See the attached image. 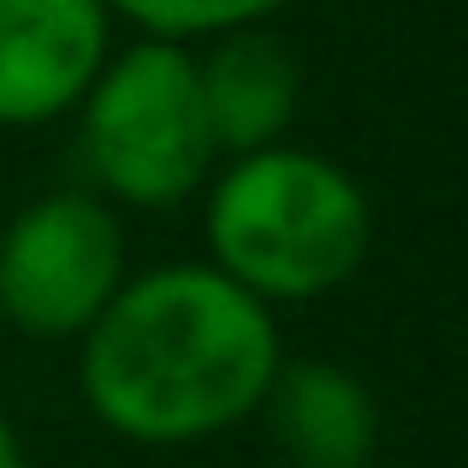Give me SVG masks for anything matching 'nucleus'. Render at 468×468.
<instances>
[{"instance_id":"1a4fd4ad","label":"nucleus","mask_w":468,"mask_h":468,"mask_svg":"<svg viewBox=\"0 0 468 468\" xmlns=\"http://www.w3.org/2000/svg\"><path fill=\"white\" fill-rule=\"evenodd\" d=\"M0 468H30L24 463V439H18V427L0 415Z\"/></svg>"},{"instance_id":"f257e3e1","label":"nucleus","mask_w":468,"mask_h":468,"mask_svg":"<svg viewBox=\"0 0 468 468\" xmlns=\"http://www.w3.org/2000/svg\"><path fill=\"white\" fill-rule=\"evenodd\" d=\"M78 350V386L113 439L202 445L261 415L285 350L273 309L207 261L131 273Z\"/></svg>"},{"instance_id":"7ed1b4c3","label":"nucleus","mask_w":468,"mask_h":468,"mask_svg":"<svg viewBox=\"0 0 468 468\" xmlns=\"http://www.w3.org/2000/svg\"><path fill=\"white\" fill-rule=\"evenodd\" d=\"M78 154L101 202L137 214L190 202L219 160L190 48L137 36L131 48L107 54V66L78 101Z\"/></svg>"},{"instance_id":"39448f33","label":"nucleus","mask_w":468,"mask_h":468,"mask_svg":"<svg viewBox=\"0 0 468 468\" xmlns=\"http://www.w3.org/2000/svg\"><path fill=\"white\" fill-rule=\"evenodd\" d=\"M107 30L101 0H0V131L78 113L113 54Z\"/></svg>"},{"instance_id":"0eeeda50","label":"nucleus","mask_w":468,"mask_h":468,"mask_svg":"<svg viewBox=\"0 0 468 468\" xmlns=\"http://www.w3.org/2000/svg\"><path fill=\"white\" fill-rule=\"evenodd\" d=\"M261 415L291 468H367L379 445V403L344 362H285Z\"/></svg>"},{"instance_id":"20e7f679","label":"nucleus","mask_w":468,"mask_h":468,"mask_svg":"<svg viewBox=\"0 0 468 468\" xmlns=\"http://www.w3.org/2000/svg\"><path fill=\"white\" fill-rule=\"evenodd\" d=\"M125 279V226L90 190L36 196L0 231V320L24 338H83Z\"/></svg>"},{"instance_id":"f03ea898","label":"nucleus","mask_w":468,"mask_h":468,"mask_svg":"<svg viewBox=\"0 0 468 468\" xmlns=\"http://www.w3.org/2000/svg\"><path fill=\"white\" fill-rule=\"evenodd\" d=\"M202 190L207 267L267 309L332 297L374 250V207L356 172L297 143L226 160Z\"/></svg>"},{"instance_id":"423d86ee","label":"nucleus","mask_w":468,"mask_h":468,"mask_svg":"<svg viewBox=\"0 0 468 468\" xmlns=\"http://www.w3.org/2000/svg\"><path fill=\"white\" fill-rule=\"evenodd\" d=\"M196 90H202L214 154L238 160L285 143L303 101V66L267 24H255V30L214 36L207 54H196Z\"/></svg>"},{"instance_id":"6e6552de","label":"nucleus","mask_w":468,"mask_h":468,"mask_svg":"<svg viewBox=\"0 0 468 468\" xmlns=\"http://www.w3.org/2000/svg\"><path fill=\"white\" fill-rule=\"evenodd\" d=\"M101 6L107 18H131L154 42L190 48V42H214V36H231V30H255L291 0H101Z\"/></svg>"}]
</instances>
